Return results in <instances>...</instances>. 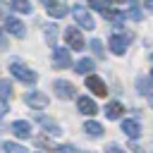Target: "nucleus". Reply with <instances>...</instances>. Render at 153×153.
<instances>
[{"label": "nucleus", "instance_id": "nucleus-1", "mask_svg": "<svg viewBox=\"0 0 153 153\" xmlns=\"http://www.w3.org/2000/svg\"><path fill=\"white\" fill-rule=\"evenodd\" d=\"M10 72H12L14 79H19V81H24V84H33V81L38 79V74H36L33 69H29L26 65H22V62H12V65H10Z\"/></svg>", "mask_w": 153, "mask_h": 153}, {"label": "nucleus", "instance_id": "nucleus-2", "mask_svg": "<svg viewBox=\"0 0 153 153\" xmlns=\"http://www.w3.org/2000/svg\"><path fill=\"white\" fill-rule=\"evenodd\" d=\"M72 14H74V19H76V24L81 26V29H96V19L91 17V12L88 10H84V7H79V5H74V10H72Z\"/></svg>", "mask_w": 153, "mask_h": 153}, {"label": "nucleus", "instance_id": "nucleus-3", "mask_svg": "<svg viewBox=\"0 0 153 153\" xmlns=\"http://www.w3.org/2000/svg\"><path fill=\"white\" fill-rule=\"evenodd\" d=\"M129 43H131V38L127 33H112L110 36V50L115 55H124V50L129 48Z\"/></svg>", "mask_w": 153, "mask_h": 153}, {"label": "nucleus", "instance_id": "nucleus-4", "mask_svg": "<svg viewBox=\"0 0 153 153\" xmlns=\"http://www.w3.org/2000/svg\"><path fill=\"white\" fill-rule=\"evenodd\" d=\"M24 103L29 105V108H45L48 103H50V98L45 96V93H41V91H29V93H24Z\"/></svg>", "mask_w": 153, "mask_h": 153}, {"label": "nucleus", "instance_id": "nucleus-5", "mask_svg": "<svg viewBox=\"0 0 153 153\" xmlns=\"http://www.w3.org/2000/svg\"><path fill=\"white\" fill-rule=\"evenodd\" d=\"M65 41H67V45L74 48V50H81V48H84V36L76 31V26H69V29L65 31Z\"/></svg>", "mask_w": 153, "mask_h": 153}, {"label": "nucleus", "instance_id": "nucleus-6", "mask_svg": "<svg viewBox=\"0 0 153 153\" xmlns=\"http://www.w3.org/2000/svg\"><path fill=\"white\" fill-rule=\"evenodd\" d=\"M53 88H55V93H57L60 98H65V100H67V98H74V96H76V88H74V86H72L69 81H65V79H57V81L53 84Z\"/></svg>", "mask_w": 153, "mask_h": 153}, {"label": "nucleus", "instance_id": "nucleus-7", "mask_svg": "<svg viewBox=\"0 0 153 153\" xmlns=\"http://www.w3.org/2000/svg\"><path fill=\"white\" fill-rule=\"evenodd\" d=\"M53 65H55L57 69H67V67L72 65L69 50H65V48H55V53H53Z\"/></svg>", "mask_w": 153, "mask_h": 153}, {"label": "nucleus", "instance_id": "nucleus-8", "mask_svg": "<svg viewBox=\"0 0 153 153\" xmlns=\"http://www.w3.org/2000/svg\"><path fill=\"white\" fill-rule=\"evenodd\" d=\"M76 108H79L81 115H96V112H98L96 100H91L88 96H79V98H76Z\"/></svg>", "mask_w": 153, "mask_h": 153}, {"label": "nucleus", "instance_id": "nucleus-9", "mask_svg": "<svg viewBox=\"0 0 153 153\" xmlns=\"http://www.w3.org/2000/svg\"><path fill=\"white\" fill-rule=\"evenodd\" d=\"M5 29L12 33V36H17V38H22L24 33H26V29H24V24L17 19V17H5Z\"/></svg>", "mask_w": 153, "mask_h": 153}, {"label": "nucleus", "instance_id": "nucleus-10", "mask_svg": "<svg viewBox=\"0 0 153 153\" xmlns=\"http://www.w3.org/2000/svg\"><path fill=\"white\" fill-rule=\"evenodd\" d=\"M86 86H88V91H93L96 96H105V93H108V88H105V84L100 81V76H86Z\"/></svg>", "mask_w": 153, "mask_h": 153}, {"label": "nucleus", "instance_id": "nucleus-11", "mask_svg": "<svg viewBox=\"0 0 153 153\" xmlns=\"http://www.w3.org/2000/svg\"><path fill=\"white\" fill-rule=\"evenodd\" d=\"M36 122H38L48 134H60V127H57L55 120H50V117H45V115H36Z\"/></svg>", "mask_w": 153, "mask_h": 153}, {"label": "nucleus", "instance_id": "nucleus-12", "mask_svg": "<svg viewBox=\"0 0 153 153\" xmlns=\"http://www.w3.org/2000/svg\"><path fill=\"white\" fill-rule=\"evenodd\" d=\"M122 131H124L129 139H139V136H141V127H139V122H134V120H124V122H122Z\"/></svg>", "mask_w": 153, "mask_h": 153}, {"label": "nucleus", "instance_id": "nucleus-13", "mask_svg": "<svg viewBox=\"0 0 153 153\" xmlns=\"http://www.w3.org/2000/svg\"><path fill=\"white\" fill-rule=\"evenodd\" d=\"M12 131H14L19 139H29V136H31V124L24 122V120H17V122L12 124Z\"/></svg>", "mask_w": 153, "mask_h": 153}, {"label": "nucleus", "instance_id": "nucleus-14", "mask_svg": "<svg viewBox=\"0 0 153 153\" xmlns=\"http://www.w3.org/2000/svg\"><path fill=\"white\" fill-rule=\"evenodd\" d=\"M48 14H50L53 19H62V17L67 14V5H65L62 0H57L55 5H50V7H48Z\"/></svg>", "mask_w": 153, "mask_h": 153}, {"label": "nucleus", "instance_id": "nucleus-15", "mask_svg": "<svg viewBox=\"0 0 153 153\" xmlns=\"http://www.w3.org/2000/svg\"><path fill=\"white\" fill-rule=\"evenodd\" d=\"M122 103H117V100H110L108 105H105V117H110V120H117L120 115H122Z\"/></svg>", "mask_w": 153, "mask_h": 153}, {"label": "nucleus", "instance_id": "nucleus-16", "mask_svg": "<svg viewBox=\"0 0 153 153\" xmlns=\"http://www.w3.org/2000/svg\"><path fill=\"white\" fill-rule=\"evenodd\" d=\"M84 131H86L88 136H103V124L96 122V120H88V122L84 124Z\"/></svg>", "mask_w": 153, "mask_h": 153}, {"label": "nucleus", "instance_id": "nucleus-17", "mask_svg": "<svg viewBox=\"0 0 153 153\" xmlns=\"http://www.w3.org/2000/svg\"><path fill=\"white\" fill-rule=\"evenodd\" d=\"M93 67H96V62H93L91 57H84V60L76 62V72H79V74H88Z\"/></svg>", "mask_w": 153, "mask_h": 153}, {"label": "nucleus", "instance_id": "nucleus-18", "mask_svg": "<svg viewBox=\"0 0 153 153\" xmlns=\"http://www.w3.org/2000/svg\"><path fill=\"white\" fill-rule=\"evenodd\" d=\"M10 5H12V10H17V12H22V14H29V12H31V2H29V0H12Z\"/></svg>", "mask_w": 153, "mask_h": 153}, {"label": "nucleus", "instance_id": "nucleus-19", "mask_svg": "<svg viewBox=\"0 0 153 153\" xmlns=\"http://www.w3.org/2000/svg\"><path fill=\"white\" fill-rule=\"evenodd\" d=\"M43 31H45V36H48L45 41H48L50 45H55V41H57V26H53V24H50V26H45Z\"/></svg>", "mask_w": 153, "mask_h": 153}, {"label": "nucleus", "instance_id": "nucleus-20", "mask_svg": "<svg viewBox=\"0 0 153 153\" xmlns=\"http://www.w3.org/2000/svg\"><path fill=\"white\" fill-rule=\"evenodd\" d=\"M2 148H5V153H29L24 146H19V143H12V141H7Z\"/></svg>", "mask_w": 153, "mask_h": 153}, {"label": "nucleus", "instance_id": "nucleus-21", "mask_svg": "<svg viewBox=\"0 0 153 153\" xmlns=\"http://www.w3.org/2000/svg\"><path fill=\"white\" fill-rule=\"evenodd\" d=\"M91 48H93V53H96L98 57H103V45H100V41H98V38H93V41H91Z\"/></svg>", "mask_w": 153, "mask_h": 153}, {"label": "nucleus", "instance_id": "nucleus-22", "mask_svg": "<svg viewBox=\"0 0 153 153\" xmlns=\"http://www.w3.org/2000/svg\"><path fill=\"white\" fill-rule=\"evenodd\" d=\"M0 93H2V98L12 93V86H10V81H2V79H0Z\"/></svg>", "mask_w": 153, "mask_h": 153}, {"label": "nucleus", "instance_id": "nucleus-23", "mask_svg": "<svg viewBox=\"0 0 153 153\" xmlns=\"http://www.w3.org/2000/svg\"><path fill=\"white\" fill-rule=\"evenodd\" d=\"M105 153H127L122 146H117V143H108L105 146Z\"/></svg>", "mask_w": 153, "mask_h": 153}, {"label": "nucleus", "instance_id": "nucleus-24", "mask_svg": "<svg viewBox=\"0 0 153 153\" xmlns=\"http://www.w3.org/2000/svg\"><path fill=\"white\" fill-rule=\"evenodd\" d=\"M129 17H131V19H141V10H139L136 5H131V7H129Z\"/></svg>", "mask_w": 153, "mask_h": 153}, {"label": "nucleus", "instance_id": "nucleus-25", "mask_svg": "<svg viewBox=\"0 0 153 153\" xmlns=\"http://www.w3.org/2000/svg\"><path fill=\"white\" fill-rule=\"evenodd\" d=\"M55 153H76V148L74 146H57Z\"/></svg>", "mask_w": 153, "mask_h": 153}, {"label": "nucleus", "instance_id": "nucleus-26", "mask_svg": "<svg viewBox=\"0 0 153 153\" xmlns=\"http://www.w3.org/2000/svg\"><path fill=\"white\" fill-rule=\"evenodd\" d=\"M5 112H7V100H5V98H0V117H2Z\"/></svg>", "mask_w": 153, "mask_h": 153}, {"label": "nucleus", "instance_id": "nucleus-27", "mask_svg": "<svg viewBox=\"0 0 153 153\" xmlns=\"http://www.w3.org/2000/svg\"><path fill=\"white\" fill-rule=\"evenodd\" d=\"M41 2H43V5H45V7H50V5H55V2H57V0H41Z\"/></svg>", "mask_w": 153, "mask_h": 153}, {"label": "nucleus", "instance_id": "nucleus-28", "mask_svg": "<svg viewBox=\"0 0 153 153\" xmlns=\"http://www.w3.org/2000/svg\"><path fill=\"white\" fill-rule=\"evenodd\" d=\"M146 7H148V10H153V0H146Z\"/></svg>", "mask_w": 153, "mask_h": 153}, {"label": "nucleus", "instance_id": "nucleus-29", "mask_svg": "<svg viewBox=\"0 0 153 153\" xmlns=\"http://www.w3.org/2000/svg\"><path fill=\"white\" fill-rule=\"evenodd\" d=\"M0 45H5V41H2V33H0Z\"/></svg>", "mask_w": 153, "mask_h": 153}, {"label": "nucleus", "instance_id": "nucleus-30", "mask_svg": "<svg viewBox=\"0 0 153 153\" xmlns=\"http://www.w3.org/2000/svg\"><path fill=\"white\" fill-rule=\"evenodd\" d=\"M112 2H127V0H112Z\"/></svg>", "mask_w": 153, "mask_h": 153}, {"label": "nucleus", "instance_id": "nucleus-31", "mask_svg": "<svg viewBox=\"0 0 153 153\" xmlns=\"http://www.w3.org/2000/svg\"><path fill=\"white\" fill-rule=\"evenodd\" d=\"M151 79H153V72H151Z\"/></svg>", "mask_w": 153, "mask_h": 153}, {"label": "nucleus", "instance_id": "nucleus-32", "mask_svg": "<svg viewBox=\"0 0 153 153\" xmlns=\"http://www.w3.org/2000/svg\"><path fill=\"white\" fill-rule=\"evenodd\" d=\"M0 7H2V5H0Z\"/></svg>", "mask_w": 153, "mask_h": 153}, {"label": "nucleus", "instance_id": "nucleus-33", "mask_svg": "<svg viewBox=\"0 0 153 153\" xmlns=\"http://www.w3.org/2000/svg\"><path fill=\"white\" fill-rule=\"evenodd\" d=\"M151 57H153V55H151Z\"/></svg>", "mask_w": 153, "mask_h": 153}]
</instances>
